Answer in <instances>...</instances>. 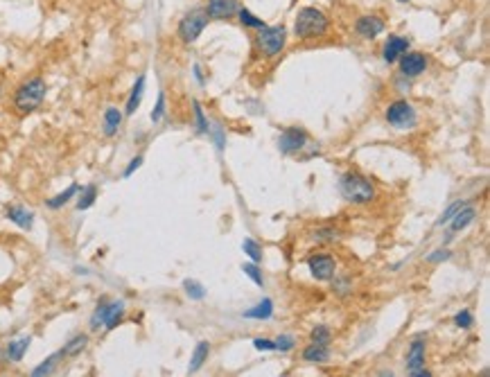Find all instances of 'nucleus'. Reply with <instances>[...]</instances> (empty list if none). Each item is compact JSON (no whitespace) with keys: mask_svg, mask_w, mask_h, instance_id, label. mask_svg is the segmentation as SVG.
<instances>
[{"mask_svg":"<svg viewBox=\"0 0 490 377\" xmlns=\"http://www.w3.org/2000/svg\"><path fill=\"white\" fill-rule=\"evenodd\" d=\"M46 95H48L46 79L39 75L29 77L14 90V97H12L14 109L20 116H29V114H34L36 109H41V104L46 102Z\"/></svg>","mask_w":490,"mask_h":377,"instance_id":"obj_1","label":"nucleus"},{"mask_svg":"<svg viewBox=\"0 0 490 377\" xmlns=\"http://www.w3.org/2000/svg\"><path fill=\"white\" fill-rule=\"evenodd\" d=\"M328 29H330V18L323 9L303 7L294 18V34L301 41L321 39V36L328 34Z\"/></svg>","mask_w":490,"mask_h":377,"instance_id":"obj_2","label":"nucleus"},{"mask_svg":"<svg viewBox=\"0 0 490 377\" xmlns=\"http://www.w3.org/2000/svg\"><path fill=\"white\" fill-rule=\"evenodd\" d=\"M125 319V301L116 299L111 301L107 296H102L100 303L95 305L93 314H90V330H116L118 325Z\"/></svg>","mask_w":490,"mask_h":377,"instance_id":"obj_3","label":"nucleus"},{"mask_svg":"<svg viewBox=\"0 0 490 377\" xmlns=\"http://www.w3.org/2000/svg\"><path fill=\"white\" fill-rule=\"evenodd\" d=\"M339 190L348 203H371L375 199V186L357 172H346L339 181Z\"/></svg>","mask_w":490,"mask_h":377,"instance_id":"obj_4","label":"nucleus"},{"mask_svg":"<svg viewBox=\"0 0 490 377\" xmlns=\"http://www.w3.org/2000/svg\"><path fill=\"white\" fill-rule=\"evenodd\" d=\"M285 41H287V29L285 25H264L258 29L253 36V46L258 48V53L267 59H273L283 53Z\"/></svg>","mask_w":490,"mask_h":377,"instance_id":"obj_5","label":"nucleus"},{"mask_svg":"<svg viewBox=\"0 0 490 377\" xmlns=\"http://www.w3.org/2000/svg\"><path fill=\"white\" fill-rule=\"evenodd\" d=\"M208 20H210V18H208L206 9H203V7L190 9L188 14H183V18L179 20V25H177V34H179V39H181L186 46L195 43V41L201 36L203 29L208 27Z\"/></svg>","mask_w":490,"mask_h":377,"instance_id":"obj_6","label":"nucleus"},{"mask_svg":"<svg viewBox=\"0 0 490 377\" xmlns=\"http://www.w3.org/2000/svg\"><path fill=\"white\" fill-rule=\"evenodd\" d=\"M425 352H427L425 337H414L409 348H407V357H404L409 377H434L425 366Z\"/></svg>","mask_w":490,"mask_h":377,"instance_id":"obj_7","label":"nucleus"},{"mask_svg":"<svg viewBox=\"0 0 490 377\" xmlns=\"http://www.w3.org/2000/svg\"><path fill=\"white\" fill-rule=\"evenodd\" d=\"M386 122L395 129H411L416 125V111L407 100H395L386 109Z\"/></svg>","mask_w":490,"mask_h":377,"instance_id":"obj_8","label":"nucleus"},{"mask_svg":"<svg viewBox=\"0 0 490 377\" xmlns=\"http://www.w3.org/2000/svg\"><path fill=\"white\" fill-rule=\"evenodd\" d=\"M308 267H310L312 278L321 280V282H328V280L334 278V273H336V260L330 256V253H316V256H312L308 260Z\"/></svg>","mask_w":490,"mask_h":377,"instance_id":"obj_9","label":"nucleus"},{"mask_svg":"<svg viewBox=\"0 0 490 377\" xmlns=\"http://www.w3.org/2000/svg\"><path fill=\"white\" fill-rule=\"evenodd\" d=\"M386 29V20L377 14H364L355 20V32L366 41L377 39Z\"/></svg>","mask_w":490,"mask_h":377,"instance_id":"obj_10","label":"nucleus"},{"mask_svg":"<svg viewBox=\"0 0 490 377\" xmlns=\"http://www.w3.org/2000/svg\"><path fill=\"white\" fill-rule=\"evenodd\" d=\"M305 145H308V134L299 127L285 129L278 138V147H280L283 154H299Z\"/></svg>","mask_w":490,"mask_h":377,"instance_id":"obj_11","label":"nucleus"},{"mask_svg":"<svg viewBox=\"0 0 490 377\" xmlns=\"http://www.w3.org/2000/svg\"><path fill=\"white\" fill-rule=\"evenodd\" d=\"M240 0H208V5L203 7L206 9L208 18H217V20H226L238 16L240 12Z\"/></svg>","mask_w":490,"mask_h":377,"instance_id":"obj_12","label":"nucleus"},{"mask_svg":"<svg viewBox=\"0 0 490 377\" xmlns=\"http://www.w3.org/2000/svg\"><path fill=\"white\" fill-rule=\"evenodd\" d=\"M29 343H32V337L29 334H25V337H16L12 339L3 350H0V359L7 362V364H18L20 359L25 357V352L29 348Z\"/></svg>","mask_w":490,"mask_h":377,"instance_id":"obj_13","label":"nucleus"},{"mask_svg":"<svg viewBox=\"0 0 490 377\" xmlns=\"http://www.w3.org/2000/svg\"><path fill=\"white\" fill-rule=\"evenodd\" d=\"M5 217L12 221L14 226L23 231H29L34 226V212L27 206H20V203H9V206H5Z\"/></svg>","mask_w":490,"mask_h":377,"instance_id":"obj_14","label":"nucleus"},{"mask_svg":"<svg viewBox=\"0 0 490 377\" xmlns=\"http://www.w3.org/2000/svg\"><path fill=\"white\" fill-rule=\"evenodd\" d=\"M397 61H400V73L404 77H418L427 70V57L423 53H404Z\"/></svg>","mask_w":490,"mask_h":377,"instance_id":"obj_15","label":"nucleus"},{"mask_svg":"<svg viewBox=\"0 0 490 377\" xmlns=\"http://www.w3.org/2000/svg\"><path fill=\"white\" fill-rule=\"evenodd\" d=\"M404 53H409V39L391 34L389 39H386L384 48H382V59L386 61V64H395V61L400 59Z\"/></svg>","mask_w":490,"mask_h":377,"instance_id":"obj_16","label":"nucleus"},{"mask_svg":"<svg viewBox=\"0 0 490 377\" xmlns=\"http://www.w3.org/2000/svg\"><path fill=\"white\" fill-rule=\"evenodd\" d=\"M64 359H66V357H64V352H61V350H57V352H53V355H48V357H46L43 362L34 366L32 373H29V377H53Z\"/></svg>","mask_w":490,"mask_h":377,"instance_id":"obj_17","label":"nucleus"},{"mask_svg":"<svg viewBox=\"0 0 490 377\" xmlns=\"http://www.w3.org/2000/svg\"><path fill=\"white\" fill-rule=\"evenodd\" d=\"M122 120H125V114H122L118 107H109L104 111V118H102V131H104V136L114 138L122 127Z\"/></svg>","mask_w":490,"mask_h":377,"instance_id":"obj_18","label":"nucleus"},{"mask_svg":"<svg viewBox=\"0 0 490 377\" xmlns=\"http://www.w3.org/2000/svg\"><path fill=\"white\" fill-rule=\"evenodd\" d=\"M79 190H81L79 183H70V186H68L66 190H61V192H57L55 197L46 199V208H48V210H61V208L68 206V203L77 197Z\"/></svg>","mask_w":490,"mask_h":377,"instance_id":"obj_19","label":"nucleus"},{"mask_svg":"<svg viewBox=\"0 0 490 377\" xmlns=\"http://www.w3.org/2000/svg\"><path fill=\"white\" fill-rule=\"evenodd\" d=\"M145 75H138V79L134 81V86H131V93H129V100H127V107H125V116H134L136 109L140 107L142 102V93H145Z\"/></svg>","mask_w":490,"mask_h":377,"instance_id":"obj_20","label":"nucleus"},{"mask_svg":"<svg viewBox=\"0 0 490 377\" xmlns=\"http://www.w3.org/2000/svg\"><path fill=\"white\" fill-rule=\"evenodd\" d=\"M301 357L310 364H323L330 359V345H319V343H310L305 345Z\"/></svg>","mask_w":490,"mask_h":377,"instance_id":"obj_21","label":"nucleus"},{"mask_svg":"<svg viewBox=\"0 0 490 377\" xmlns=\"http://www.w3.org/2000/svg\"><path fill=\"white\" fill-rule=\"evenodd\" d=\"M242 317H244V319H255V321H267V319H271V317H273V303H271V299H262L258 305H253V308L244 310Z\"/></svg>","mask_w":490,"mask_h":377,"instance_id":"obj_22","label":"nucleus"},{"mask_svg":"<svg viewBox=\"0 0 490 377\" xmlns=\"http://www.w3.org/2000/svg\"><path fill=\"white\" fill-rule=\"evenodd\" d=\"M208 355H210V343L208 341H199L195 345V350H192V357H190V364H188V373L195 375L197 371H201V366L208 362Z\"/></svg>","mask_w":490,"mask_h":377,"instance_id":"obj_23","label":"nucleus"},{"mask_svg":"<svg viewBox=\"0 0 490 377\" xmlns=\"http://www.w3.org/2000/svg\"><path fill=\"white\" fill-rule=\"evenodd\" d=\"M97 195H100L97 186H93V183H90V186H84V188H81V190L77 192L75 208H77L79 212H84V210H88V208H93V206H95V201H97Z\"/></svg>","mask_w":490,"mask_h":377,"instance_id":"obj_24","label":"nucleus"},{"mask_svg":"<svg viewBox=\"0 0 490 377\" xmlns=\"http://www.w3.org/2000/svg\"><path fill=\"white\" fill-rule=\"evenodd\" d=\"M475 217H477L475 206H470V203H465V206L450 219V221H452V233H461L463 228H468V226H470V224L475 221Z\"/></svg>","mask_w":490,"mask_h":377,"instance_id":"obj_25","label":"nucleus"},{"mask_svg":"<svg viewBox=\"0 0 490 377\" xmlns=\"http://www.w3.org/2000/svg\"><path fill=\"white\" fill-rule=\"evenodd\" d=\"M86 345H88V334H75V337H70L64 343L61 352H64V357H77V355L86 350Z\"/></svg>","mask_w":490,"mask_h":377,"instance_id":"obj_26","label":"nucleus"},{"mask_svg":"<svg viewBox=\"0 0 490 377\" xmlns=\"http://www.w3.org/2000/svg\"><path fill=\"white\" fill-rule=\"evenodd\" d=\"M183 292H186L192 301H203V299H206V287H203L199 280H192V278L183 280Z\"/></svg>","mask_w":490,"mask_h":377,"instance_id":"obj_27","label":"nucleus"},{"mask_svg":"<svg viewBox=\"0 0 490 377\" xmlns=\"http://www.w3.org/2000/svg\"><path fill=\"white\" fill-rule=\"evenodd\" d=\"M332 341V330L328 325H316L310 332V343H319V345H330Z\"/></svg>","mask_w":490,"mask_h":377,"instance_id":"obj_28","label":"nucleus"},{"mask_svg":"<svg viewBox=\"0 0 490 377\" xmlns=\"http://www.w3.org/2000/svg\"><path fill=\"white\" fill-rule=\"evenodd\" d=\"M242 251L251 258L253 264L262 262V244H258L253 238H247V240L242 242Z\"/></svg>","mask_w":490,"mask_h":377,"instance_id":"obj_29","label":"nucleus"},{"mask_svg":"<svg viewBox=\"0 0 490 377\" xmlns=\"http://www.w3.org/2000/svg\"><path fill=\"white\" fill-rule=\"evenodd\" d=\"M238 18H240V23L244 27H251V29H262L264 27V20H260L255 14H251V9H247V7H240Z\"/></svg>","mask_w":490,"mask_h":377,"instance_id":"obj_30","label":"nucleus"},{"mask_svg":"<svg viewBox=\"0 0 490 377\" xmlns=\"http://www.w3.org/2000/svg\"><path fill=\"white\" fill-rule=\"evenodd\" d=\"M192 111H195V125H197V134H210V125H208V118L203 114L201 104L195 100L192 102Z\"/></svg>","mask_w":490,"mask_h":377,"instance_id":"obj_31","label":"nucleus"},{"mask_svg":"<svg viewBox=\"0 0 490 377\" xmlns=\"http://www.w3.org/2000/svg\"><path fill=\"white\" fill-rule=\"evenodd\" d=\"M242 271H244V276H249V278L253 280V285H258V287H262V285H264L262 271H260L258 264H253V262L242 264Z\"/></svg>","mask_w":490,"mask_h":377,"instance_id":"obj_32","label":"nucleus"},{"mask_svg":"<svg viewBox=\"0 0 490 377\" xmlns=\"http://www.w3.org/2000/svg\"><path fill=\"white\" fill-rule=\"evenodd\" d=\"M465 203H468V201H461V199H458V201H452V203H450V206H447V210L443 212V215H441V217H438V221H436V226H443V224H445V221H450V219H452V217L456 215V212H458V210H461V208L465 206Z\"/></svg>","mask_w":490,"mask_h":377,"instance_id":"obj_33","label":"nucleus"},{"mask_svg":"<svg viewBox=\"0 0 490 377\" xmlns=\"http://www.w3.org/2000/svg\"><path fill=\"white\" fill-rule=\"evenodd\" d=\"M454 323H456L461 330H470L472 325H475L472 312H470V310H461V312H456V314H454Z\"/></svg>","mask_w":490,"mask_h":377,"instance_id":"obj_34","label":"nucleus"},{"mask_svg":"<svg viewBox=\"0 0 490 377\" xmlns=\"http://www.w3.org/2000/svg\"><path fill=\"white\" fill-rule=\"evenodd\" d=\"M165 93H158V97H156V104H154V109H151V122H154V125H158V122L165 118Z\"/></svg>","mask_w":490,"mask_h":377,"instance_id":"obj_35","label":"nucleus"},{"mask_svg":"<svg viewBox=\"0 0 490 377\" xmlns=\"http://www.w3.org/2000/svg\"><path fill=\"white\" fill-rule=\"evenodd\" d=\"M142 163H145V156H142V154H138V156H134V158H131V160L127 163L125 172H122V179H129V177H134L136 172L142 167Z\"/></svg>","mask_w":490,"mask_h":377,"instance_id":"obj_36","label":"nucleus"},{"mask_svg":"<svg viewBox=\"0 0 490 377\" xmlns=\"http://www.w3.org/2000/svg\"><path fill=\"white\" fill-rule=\"evenodd\" d=\"M275 343V350H280V352H290L294 348V337H290V334H280L278 339H273Z\"/></svg>","mask_w":490,"mask_h":377,"instance_id":"obj_37","label":"nucleus"},{"mask_svg":"<svg viewBox=\"0 0 490 377\" xmlns=\"http://www.w3.org/2000/svg\"><path fill=\"white\" fill-rule=\"evenodd\" d=\"M450 258H452V251H447V249H438V251L430 253V258H427V262L438 264V262H445V260H450Z\"/></svg>","mask_w":490,"mask_h":377,"instance_id":"obj_38","label":"nucleus"},{"mask_svg":"<svg viewBox=\"0 0 490 377\" xmlns=\"http://www.w3.org/2000/svg\"><path fill=\"white\" fill-rule=\"evenodd\" d=\"M212 140H215V147L222 151L224 147H226V136H224V129L217 125V127H212Z\"/></svg>","mask_w":490,"mask_h":377,"instance_id":"obj_39","label":"nucleus"},{"mask_svg":"<svg viewBox=\"0 0 490 377\" xmlns=\"http://www.w3.org/2000/svg\"><path fill=\"white\" fill-rule=\"evenodd\" d=\"M253 348L255 350H262V352H273L275 350V343L271 339H253Z\"/></svg>","mask_w":490,"mask_h":377,"instance_id":"obj_40","label":"nucleus"},{"mask_svg":"<svg viewBox=\"0 0 490 377\" xmlns=\"http://www.w3.org/2000/svg\"><path fill=\"white\" fill-rule=\"evenodd\" d=\"M192 73H195V77H197V81H199V84H203V75H201V68L195 64V66H192Z\"/></svg>","mask_w":490,"mask_h":377,"instance_id":"obj_41","label":"nucleus"},{"mask_svg":"<svg viewBox=\"0 0 490 377\" xmlns=\"http://www.w3.org/2000/svg\"><path fill=\"white\" fill-rule=\"evenodd\" d=\"M377 377H393V373H391V371H386V369H382V371H380V375H377Z\"/></svg>","mask_w":490,"mask_h":377,"instance_id":"obj_42","label":"nucleus"},{"mask_svg":"<svg viewBox=\"0 0 490 377\" xmlns=\"http://www.w3.org/2000/svg\"><path fill=\"white\" fill-rule=\"evenodd\" d=\"M3 86H5V81H3V75H0V100H3Z\"/></svg>","mask_w":490,"mask_h":377,"instance_id":"obj_43","label":"nucleus"},{"mask_svg":"<svg viewBox=\"0 0 490 377\" xmlns=\"http://www.w3.org/2000/svg\"><path fill=\"white\" fill-rule=\"evenodd\" d=\"M482 377H488V371H484V373H482Z\"/></svg>","mask_w":490,"mask_h":377,"instance_id":"obj_44","label":"nucleus"},{"mask_svg":"<svg viewBox=\"0 0 490 377\" xmlns=\"http://www.w3.org/2000/svg\"><path fill=\"white\" fill-rule=\"evenodd\" d=\"M397 3H409V0H397Z\"/></svg>","mask_w":490,"mask_h":377,"instance_id":"obj_45","label":"nucleus"}]
</instances>
